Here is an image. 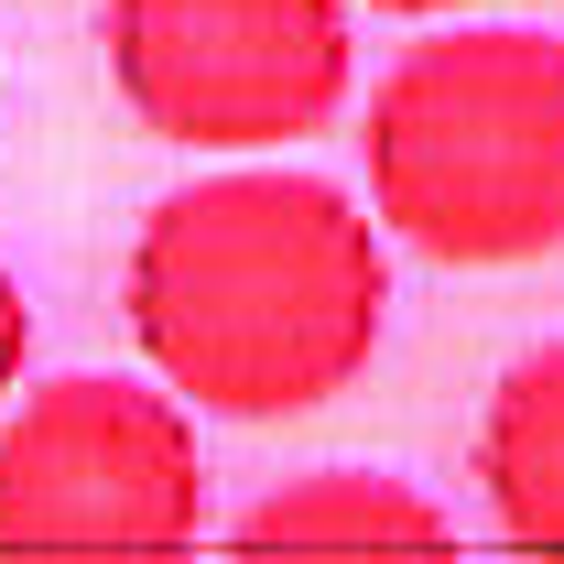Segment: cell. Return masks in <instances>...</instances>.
Wrapping results in <instances>:
<instances>
[{"label": "cell", "instance_id": "obj_1", "mask_svg": "<svg viewBox=\"0 0 564 564\" xmlns=\"http://www.w3.org/2000/svg\"><path fill=\"white\" fill-rule=\"evenodd\" d=\"M391 228L326 174H196L131 239V337L174 402L217 423L326 413L391 326Z\"/></svg>", "mask_w": 564, "mask_h": 564}, {"label": "cell", "instance_id": "obj_2", "mask_svg": "<svg viewBox=\"0 0 564 564\" xmlns=\"http://www.w3.org/2000/svg\"><path fill=\"white\" fill-rule=\"evenodd\" d=\"M369 217L445 261L510 272L564 250V44L521 22H456L402 44L358 120Z\"/></svg>", "mask_w": 564, "mask_h": 564}, {"label": "cell", "instance_id": "obj_3", "mask_svg": "<svg viewBox=\"0 0 564 564\" xmlns=\"http://www.w3.org/2000/svg\"><path fill=\"white\" fill-rule=\"evenodd\" d=\"M109 87L174 152H293L348 109V0H109Z\"/></svg>", "mask_w": 564, "mask_h": 564}, {"label": "cell", "instance_id": "obj_4", "mask_svg": "<svg viewBox=\"0 0 564 564\" xmlns=\"http://www.w3.org/2000/svg\"><path fill=\"white\" fill-rule=\"evenodd\" d=\"M207 532L196 402L66 369L0 402V543L11 554H185Z\"/></svg>", "mask_w": 564, "mask_h": 564}, {"label": "cell", "instance_id": "obj_5", "mask_svg": "<svg viewBox=\"0 0 564 564\" xmlns=\"http://www.w3.org/2000/svg\"><path fill=\"white\" fill-rule=\"evenodd\" d=\"M239 543L250 554H380V543L445 554L456 510L423 499L413 478H391V467H304V478H282L272 499L239 510Z\"/></svg>", "mask_w": 564, "mask_h": 564}, {"label": "cell", "instance_id": "obj_6", "mask_svg": "<svg viewBox=\"0 0 564 564\" xmlns=\"http://www.w3.org/2000/svg\"><path fill=\"white\" fill-rule=\"evenodd\" d=\"M478 499L510 543L564 554V348L499 369L489 413H478Z\"/></svg>", "mask_w": 564, "mask_h": 564}, {"label": "cell", "instance_id": "obj_7", "mask_svg": "<svg viewBox=\"0 0 564 564\" xmlns=\"http://www.w3.org/2000/svg\"><path fill=\"white\" fill-rule=\"evenodd\" d=\"M22 358H33V304H22V282L0 272V402L22 391Z\"/></svg>", "mask_w": 564, "mask_h": 564}, {"label": "cell", "instance_id": "obj_8", "mask_svg": "<svg viewBox=\"0 0 564 564\" xmlns=\"http://www.w3.org/2000/svg\"><path fill=\"white\" fill-rule=\"evenodd\" d=\"M369 11H402V22H445V11H467V0H369Z\"/></svg>", "mask_w": 564, "mask_h": 564}]
</instances>
